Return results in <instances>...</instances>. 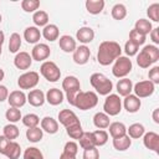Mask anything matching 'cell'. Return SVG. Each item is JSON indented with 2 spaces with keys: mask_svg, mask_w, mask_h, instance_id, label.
Segmentation results:
<instances>
[{
  "mask_svg": "<svg viewBox=\"0 0 159 159\" xmlns=\"http://www.w3.org/2000/svg\"><path fill=\"white\" fill-rule=\"evenodd\" d=\"M83 159H99V152L97 147L84 149L83 150Z\"/></svg>",
  "mask_w": 159,
  "mask_h": 159,
  "instance_id": "cell-51",
  "label": "cell"
},
{
  "mask_svg": "<svg viewBox=\"0 0 159 159\" xmlns=\"http://www.w3.org/2000/svg\"><path fill=\"white\" fill-rule=\"evenodd\" d=\"M129 41H132L133 43H135L137 46H142V45H144V42H145V36L144 35H142V34H139L137 30H130V32H129Z\"/></svg>",
  "mask_w": 159,
  "mask_h": 159,
  "instance_id": "cell-47",
  "label": "cell"
},
{
  "mask_svg": "<svg viewBox=\"0 0 159 159\" xmlns=\"http://www.w3.org/2000/svg\"><path fill=\"white\" fill-rule=\"evenodd\" d=\"M138 51H139V46H137V45H135V43H133L132 41H129V40H128V41L124 43V52H125L127 57L137 56Z\"/></svg>",
  "mask_w": 159,
  "mask_h": 159,
  "instance_id": "cell-48",
  "label": "cell"
},
{
  "mask_svg": "<svg viewBox=\"0 0 159 159\" xmlns=\"http://www.w3.org/2000/svg\"><path fill=\"white\" fill-rule=\"evenodd\" d=\"M153 120H154V123H157V124H159V108H155L154 111H153Z\"/></svg>",
  "mask_w": 159,
  "mask_h": 159,
  "instance_id": "cell-55",
  "label": "cell"
},
{
  "mask_svg": "<svg viewBox=\"0 0 159 159\" xmlns=\"http://www.w3.org/2000/svg\"><path fill=\"white\" fill-rule=\"evenodd\" d=\"M122 53V47L116 41H102L98 46L97 61L102 66H109L113 63Z\"/></svg>",
  "mask_w": 159,
  "mask_h": 159,
  "instance_id": "cell-1",
  "label": "cell"
},
{
  "mask_svg": "<svg viewBox=\"0 0 159 159\" xmlns=\"http://www.w3.org/2000/svg\"><path fill=\"white\" fill-rule=\"evenodd\" d=\"M14 65L19 70H24V71L29 70L32 65V57L29 52H25V51L17 52L15 58H14Z\"/></svg>",
  "mask_w": 159,
  "mask_h": 159,
  "instance_id": "cell-11",
  "label": "cell"
},
{
  "mask_svg": "<svg viewBox=\"0 0 159 159\" xmlns=\"http://www.w3.org/2000/svg\"><path fill=\"white\" fill-rule=\"evenodd\" d=\"M21 47V36L17 32H14L10 35V40H9V51L11 53H17Z\"/></svg>",
  "mask_w": 159,
  "mask_h": 159,
  "instance_id": "cell-35",
  "label": "cell"
},
{
  "mask_svg": "<svg viewBox=\"0 0 159 159\" xmlns=\"http://www.w3.org/2000/svg\"><path fill=\"white\" fill-rule=\"evenodd\" d=\"M22 158L24 159H45L42 152L36 147H29L27 149H25Z\"/></svg>",
  "mask_w": 159,
  "mask_h": 159,
  "instance_id": "cell-42",
  "label": "cell"
},
{
  "mask_svg": "<svg viewBox=\"0 0 159 159\" xmlns=\"http://www.w3.org/2000/svg\"><path fill=\"white\" fill-rule=\"evenodd\" d=\"M58 46L60 48L66 52V53H70V52H73L77 47L76 45V40L70 36V35H62L60 39H58Z\"/></svg>",
  "mask_w": 159,
  "mask_h": 159,
  "instance_id": "cell-19",
  "label": "cell"
},
{
  "mask_svg": "<svg viewBox=\"0 0 159 159\" xmlns=\"http://www.w3.org/2000/svg\"><path fill=\"white\" fill-rule=\"evenodd\" d=\"M26 99L32 107H41L46 101L45 93L41 89H31L26 96Z\"/></svg>",
  "mask_w": 159,
  "mask_h": 159,
  "instance_id": "cell-18",
  "label": "cell"
},
{
  "mask_svg": "<svg viewBox=\"0 0 159 159\" xmlns=\"http://www.w3.org/2000/svg\"><path fill=\"white\" fill-rule=\"evenodd\" d=\"M93 138H94V144L96 147H102L108 142V133L104 129H97L92 132Z\"/></svg>",
  "mask_w": 159,
  "mask_h": 159,
  "instance_id": "cell-37",
  "label": "cell"
},
{
  "mask_svg": "<svg viewBox=\"0 0 159 159\" xmlns=\"http://www.w3.org/2000/svg\"><path fill=\"white\" fill-rule=\"evenodd\" d=\"M76 39H77L81 43H83V45L89 43V42H92L93 39H94V31H93L92 27L82 26V27H80V29L77 30V32H76Z\"/></svg>",
  "mask_w": 159,
  "mask_h": 159,
  "instance_id": "cell-16",
  "label": "cell"
},
{
  "mask_svg": "<svg viewBox=\"0 0 159 159\" xmlns=\"http://www.w3.org/2000/svg\"><path fill=\"white\" fill-rule=\"evenodd\" d=\"M149 36H150V40H152L155 45H158V43H159V27L152 29V31L149 32Z\"/></svg>",
  "mask_w": 159,
  "mask_h": 159,
  "instance_id": "cell-53",
  "label": "cell"
},
{
  "mask_svg": "<svg viewBox=\"0 0 159 159\" xmlns=\"http://www.w3.org/2000/svg\"><path fill=\"white\" fill-rule=\"evenodd\" d=\"M62 89L66 93L75 92V91H81V83L76 76H67L62 81Z\"/></svg>",
  "mask_w": 159,
  "mask_h": 159,
  "instance_id": "cell-20",
  "label": "cell"
},
{
  "mask_svg": "<svg viewBox=\"0 0 159 159\" xmlns=\"http://www.w3.org/2000/svg\"><path fill=\"white\" fill-rule=\"evenodd\" d=\"M104 0H87L84 2V6H86V10L92 14V15H98L103 11L104 9Z\"/></svg>",
  "mask_w": 159,
  "mask_h": 159,
  "instance_id": "cell-25",
  "label": "cell"
},
{
  "mask_svg": "<svg viewBox=\"0 0 159 159\" xmlns=\"http://www.w3.org/2000/svg\"><path fill=\"white\" fill-rule=\"evenodd\" d=\"M63 153L76 157V155H77V153H78V145H77V143H76V142H73V140L67 142V143L65 144V147H63Z\"/></svg>",
  "mask_w": 159,
  "mask_h": 159,
  "instance_id": "cell-49",
  "label": "cell"
},
{
  "mask_svg": "<svg viewBox=\"0 0 159 159\" xmlns=\"http://www.w3.org/2000/svg\"><path fill=\"white\" fill-rule=\"evenodd\" d=\"M58 122L65 127H71L73 124H77V123H81L78 117L76 116V113L71 109H62L60 113H58Z\"/></svg>",
  "mask_w": 159,
  "mask_h": 159,
  "instance_id": "cell-10",
  "label": "cell"
},
{
  "mask_svg": "<svg viewBox=\"0 0 159 159\" xmlns=\"http://www.w3.org/2000/svg\"><path fill=\"white\" fill-rule=\"evenodd\" d=\"M21 7L25 12H35L40 7V1L39 0H22Z\"/></svg>",
  "mask_w": 159,
  "mask_h": 159,
  "instance_id": "cell-44",
  "label": "cell"
},
{
  "mask_svg": "<svg viewBox=\"0 0 159 159\" xmlns=\"http://www.w3.org/2000/svg\"><path fill=\"white\" fill-rule=\"evenodd\" d=\"M137 63H138V66L142 67V68H148V67H150V66L153 65V62H152V60L149 58V56H148L145 52H143L142 50H140L139 53H137Z\"/></svg>",
  "mask_w": 159,
  "mask_h": 159,
  "instance_id": "cell-45",
  "label": "cell"
},
{
  "mask_svg": "<svg viewBox=\"0 0 159 159\" xmlns=\"http://www.w3.org/2000/svg\"><path fill=\"white\" fill-rule=\"evenodd\" d=\"M60 159H76V157L70 155V154H66V153H63V152H62V154L60 155Z\"/></svg>",
  "mask_w": 159,
  "mask_h": 159,
  "instance_id": "cell-56",
  "label": "cell"
},
{
  "mask_svg": "<svg viewBox=\"0 0 159 159\" xmlns=\"http://www.w3.org/2000/svg\"><path fill=\"white\" fill-rule=\"evenodd\" d=\"M24 39L26 40V42L36 45V43H39V41L41 39V31L36 26H29L24 31Z\"/></svg>",
  "mask_w": 159,
  "mask_h": 159,
  "instance_id": "cell-24",
  "label": "cell"
},
{
  "mask_svg": "<svg viewBox=\"0 0 159 159\" xmlns=\"http://www.w3.org/2000/svg\"><path fill=\"white\" fill-rule=\"evenodd\" d=\"M19 134H20L19 128H17L15 124H12V123H9V124H6V125L2 128V135H5V137H6L7 139H10V140L16 139V138L19 137Z\"/></svg>",
  "mask_w": 159,
  "mask_h": 159,
  "instance_id": "cell-36",
  "label": "cell"
},
{
  "mask_svg": "<svg viewBox=\"0 0 159 159\" xmlns=\"http://www.w3.org/2000/svg\"><path fill=\"white\" fill-rule=\"evenodd\" d=\"M148 77L153 84H158L159 83V66H153L148 72Z\"/></svg>",
  "mask_w": 159,
  "mask_h": 159,
  "instance_id": "cell-50",
  "label": "cell"
},
{
  "mask_svg": "<svg viewBox=\"0 0 159 159\" xmlns=\"http://www.w3.org/2000/svg\"><path fill=\"white\" fill-rule=\"evenodd\" d=\"M5 118L9 120V123H12L15 124L16 122H19L22 116H21V112L19 108H14V107H9V109L5 112Z\"/></svg>",
  "mask_w": 159,
  "mask_h": 159,
  "instance_id": "cell-40",
  "label": "cell"
},
{
  "mask_svg": "<svg viewBox=\"0 0 159 159\" xmlns=\"http://www.w3.org/2000/svg\"><path fill=\"white\" fill-rule=\"evenodd\" d=\"M97 103H98V96H97L96 92H93V91H87V92L81 91L76 97L75 107H77L81 111H88V109L94 108L97 106Z\"/></svg>",
  "mask_w": 159,
  "mask_h": 159,
  "instance_id": "cell-3",
  "label": "cell"
},
{
  "mask_svg": "<svg viewBox=\"0 0 159 159\" xmlns=\"http://www.w3.org/2000/svg\"><path fill=\"white\" fill-rule=\"evenodd\" d=\"M103 111L109 117L118 116L122 111V99L119 98V96L114 93L106 96V99L103 103Z\"/></svg>",
  "mask_w": 159,
  "mask_h": 159,
  "instance_id": "cell-5",
  "label": "cell"
},
{
  "mask_svg": "<svg viewBox=\"0 0 159 159\" xmlns=\"http://www.w3.org/2000/svg\"><path fill=\"white\" fill-rule=\"evenodd\" d=\"M42 137H43V132L40 127L27 128V130H26V138L31 143H39L42 139Z\"/></svg>",
  "mask_w": 159,
  "mask_h": 159,
  "instance_id": "cell-34",
  "label": "cell"
},
{
  "mask_svg": "<svg viewBox=\"0 0 159 159\" xmlns=\"http://www.w3.org/2000/svg\"><path fill=\"white\" fill-rule=\"evenodd\" d=\"M21 120H22V124L25 127H27V128H35V127H37L40 124V118L35 113H29V114L24 116L21 118Z\"/></svg>",
  "mask_w": 159,
  "mask_h": 159,
  "instance_id": "cell-39",
  "label": "cell"
},
{
  "mask_svg": "<svg viewBox=\"0 0 159 159\" xmlns=\"http://www.w3.org/2000/svg\"><path fill=\"white\" fill-rule=\"evenodd\" d=\"M7 102H9V106H10V107L20 108V107L25 106V103L27 102V99H26V94L24 93V91H20V89L12 91V92L9 93Z\"/></svg>",
  "mask_w": 159,
  "mask_h": 159,
  "instance_id": "cell-13",
  "label": "cell"
},
{
  "mask_svg": "<svg viewBox=\"0 0 159 159\" xmlns=\"http://www.w3.org/2000/svg\"><path fill=\"white\" fill-rule=\"evenodd\" d=\"M45 98H46V102H48L51 106H58L63 102L65 94L58 88H50L45 94Z\"/></svg>",
  "mask_w": 159,
  "mask_h": 159,
  "instance_id": "cell-17",
  "label": "cell"
},
{
  "mask_svg": "<svg viewBox=\"0 0 159 159\" xmlns=\"http://www.w3.org/2000/svg\"><path fill=\"white\" fill-rule=\"evenodd\" d=\"M32 21L36 27H45L48 24V14L43 10H37L32 15Z\"/></svg>",
  "mask_w": 159,
  "mask_h": 159,
  "instance_id": "cell-31",
  "label": "cell"
},
{
  "mask_svg": "<svg viewBox=\"0 0 159 159\" xmlns=\"http://www.w3.org/2000/svg\"><path fill=\"white\" fill-rule=\"evenodd\" d=\"M1 50H2V48H0V55H1Z\"/></svg>",
  "mask_w": 159,
  "mask_h": 159,
  "instance_id": "cell-60",
  "label": "cell"
},
{
  "mask_svg": "<svg viewBox=\"0 0 159 159\" xmlns=\"http://www.w3.org/2000/svg\"><path fill=\"white\" fill-rule=\"evenodd\" d=\"M116 88H117V92H118V96H122V97H125L128 94H132V91H133V82L129 80V78H120L117 84H116Z\"/></svg>",
  "mask_w": 159,
  "mask_h": 159,
  "instance_id": "cell-22",
  "label": "cell"
},
{
  "mask_svg": "<svg viewBox=\"0 0 159 159\" xmlns=\"http://www.w3.org/2000/svg\"><path fill=\"white\" fill-rule=\"evenodd\" d=\"M153 26H152V22L147 19H139L135 21V25H134V30H137L139 34L147 36L150 31H152Z\"/></svg>",
  "mask_w": 159,
  "mask_h": 159,
  "instance_id": "cell-32",
  "label": "cell"
},
{
  "mask_svg": "<svg viewBox=\"0 0 159 159\" xmlns=\"http://www.w3.org/2000/svg\"><path fill=\"white\" fill-rule=\"evenodd\" d=\"M20 154H21V147H20V144L17 142L11 140L10 144L7 145L4 155L7 159H19L20 158Z\"/></svg>",
  "mask_w": 159,
  "mask_h": 159,
  "instance_id": "cell-30",
  "label": "cell"
},
{
  "mask_svg": "<svg viewBox=\"0 0 159 159\" xmlns=\"http://www.w3.org/2000/svg\"><path fill=\"white\" fill-rule=\"evenodd\" d=\"M41 124V129L42 132H46L48 134H55L58 132V122L56 119H53L52 117H43L40 122Z\"/></svg>",
  "mask_w": 159,
  "mask_h": 159,
  "instance_id": "cell-21",
  "label": "cell"
},
{
  "mask_svg": "<svg viewBox=\"0 0 159 159\" xmlns=\"http://www.w3.org/2000/svg\"><path fill=\"white\" fill-rule=\"evenodd\" d=\"M78 142H80V147H81L83 150L96 147V144H94V138H93L92 132H83V134L81 135V138L78 139Z\"/></svg>",
  "mask_w": 159,
  "mask_h": 159,
  "instance_id": "cell-33",
  "label": "cell"
},
{
  "mask_svg": "<svg viewBox=\"0 0 159 159\" xmlns=\"http://www.w3.org/2000/svg\"><path fill=\"white\" fill-rule=\"evenodd\" d=\"M10 139H7L5 135H0V154H5V150L7 148V145L10 144Z\"/></svg>",
  "mask_w": 159,
  "mask_h": 159,
  "instance_id": "cell-52",
  "label": "cell"
},
{
  "mask_svg": "<svg viewBox=\"0 0 159 159\" xmlns=\"http://www.w3.org/2000/svg\"><path fill=\"white\" fill-rule=\"evenodd\" d=\"M83 132H84V130L82 129L81 123H77V124H73V125L66 128V133H67V135H68L70 138H72V139H77V140L81 138V135L83 134Z\"/></svg>",
  "mask_w": 159,
  "mask_h": 159,
  "instance_id": "cell-41",
  "label": "cell"
},
{
  "mask_svg": "<svg viewBox=\"0 0 159 159\" xmlns=\"http://www.w3.org/2000/svg\"><path fill=\"white\" fill-rule=\"evenodd\" d=\"M130 145H132V139L127 134L123 137H119V138H113V147L118 152H124V150L129 149Z\"/></svg>",
  "mask_w": 159,
  "mask_h": 159,
  "instance_id": "cell-29",
  "label": "cell"
},
{
  "mask_svg": "<svg viewBox=\"0 0 159 159\" xmlns=\"http://www.w3.org/2000/svg\"><path fill=\"white\" fill-rule=\"evenodd\" d=\"M111 14H112V17L114 20H123L127 16V7H125V5H123L120 2L119 4H116L112 7Z\"/></svg>",
  "mask_w": 159,
  "mask_h": 159,
  "instance_id": "cell-38",
  "label": "cell"
},
{
  "mask_svg": "<svg viewBox=\"0 0 159 159\" xmlns=\"http://www.w3.org/2000/svg\"><path fill=\"white\" fill-rule=\"evenodd\" d=\"M40 81V75L36 71H27L17 78V86L20 89H32L37 86Z\"/></svg>",
  "mask_w": 159,
  "mask_h": 159,
  "instance_id": "cell-7",
  "label": "cell"
},
{
  "mask_svg": "<svg viewBox=\"0 0 159 159\" xmlns=\"http://www.w3.org/2000/svg\"><path fill=\"white\" fill-rule=\"evenodd\" d=\"M123 107L128 113H137L142 107L140 98L134 94H128L123 99Z\"/></svg>",
  "mask_w": 159,
  "mask_h": 159,
  "instance_id": "cell-15",
  "label": "cell"
},
{
  "mask_svg": "<svg viewBox=\"0 0 159 159\" xmlns=\"http://www.w3.org/2000/svg\"><path fill=\"white\" fill-rule=\"evenodd\" d=\"M154 89H155V84H153L149 80L139 81L135 84H133L134 96H137L138 98H147V97L152 96L154 93Z\"/></svg>",
  "mask_w": 159,
  "mask_h": 159,
  "instance_id": "cell-8",
  "label": "cell"
},
{
  "mask_svg": "<svg viewBox=\"0 0 159 159\" xmlns=\"http://www.w3.org/2000/svg\"><path fill=\"white\" fill-rule=\"evenodd\" d=\"M132 68H133L132 60L127 56H119L114 61V65L112 67V73L117 78H125L130 73Z\"/></svg>",
  "mask_w": 159,
  "mask_h": 159,
  "instance_id": "cell-4",
  "label": "cell"
},
{
  "mask_svg": "<svg viewBox=\"0 0 159 159\" xmlns=\"http://www.w3.org/2000/svg\"><path fill=\"white\" fill-rule=\"evenodd\" d=\"M143 144L147 149L159 153V134L155 132H147L143 135Z\"/></svg>",
  "mask_w": 159,
  "mask_h": 159,
  "instance_id": "cell-12",
  "label": "cell"
},
{
  "mask_svg": "<svg viewBox=\"0 0 159 159\" xmlns=\"http://www.w3.org/2000/svg\"><path fill=\"white\" fill-rule=\"evenodd\" d=\"M4 77H5V72H4L2 68H0V82L4 80Z\"/></svg>",
  "mask_w": 159,
  "mask_h": 159,
  "instance_id": "cell-58",
  "label": "cell"
},
{
  "mask_svg": "<svg viewBox=\"0 0 159 159\" xmlns=\"http://www.w3.org/2000/svg\"><path fill=\"white\" fill-rule=\"evenodd\" d=\"M145 133V128L142 123H133L129 125V128H127V135L130 139H139L144 135Z\"/></svg>",
  "mask_w": 159,
  "mask_h": 159,
  "instance_id": "cell-27",
  "label": "cell"
},
{
  "mask_svg": "<svg viewBox=\"0 0 159 159\" xmlns=\"http://www.w3.org/2000/svg\"><path fill=\"white\" fill-rule=\"evenodd\" d=\"M147 15L152 21L159 22V4L154 2V4L149 5V7L147 9Z\"/></svg>",
  "mask_w": 159,
  "mask_h": 159,
  "instance_id": "cell-46",
  "label": "cell"
},
{
  "mask_svg": "<svg viewBox=\"0 0 159 159\" xmlns=\"http://www.w3.org/2000/svg\"><path fill=\"white\" fill-rule=\"evenodd\" d=\"M50 53H51V50L48 47V45L46 43H36L34 47H32V51H31V57H32V61H45L50 57Z\"/></svg>",
  "mask_w": 159,
  "mask_h": 159,
  "instance_id": "cell-9",
  "label": "cell"
},
{
  "mask_svg": "<svg viewBox=\"0 0 159 159\" xmlns=\"http://www.w3.org/2000/svg\"><path fill=\"white\" fill-rule=\"evenodd\" d=\"M109 134L112 138H119L127 134V127L122 122H113L108 125Z\"/></svg>",
  "mask_w": 159,
  "mask_h": 159,
  "instance_id": "cell-26",
  "label": "cell"
},
{
  "mask_svg": "<svg viewBox=\"0 0 159 159\" xmlns=\"http://www.w3.org/2000/svg\"><path fill=\"white\" fill-rule=\"evenodd\" d=\"M40 73L48 82H57L61 77V71L53 61H43L40 67Z\"/></svg>",
  "mask_w": 159,
  "mask_h": 159,
  "instance_id": "cell-6",
  "label": "cell"
},
{
  "mask_svg": "<svg viewBox=\"0 0 159 159\" xmlns=\"http://www.w3.org/2000/svg\"><path fill=\"white\" fill-rule=\"evenodd\" d=\"M142 51L149 56V58L152 60L153 63H155L159 60V48L155 45H145Z\"/></svg>",
  "mask_w": 159,
  "mask_h": 159,
  "instance_id": "cell-43",
  "label": "cell"
},
{
  "mask_svg": "<svg viewBox=\"0 0 159 159\" xmlns=\"http://www.w3.org/2000/svg\"><path fill=\"white\" fill-rule=\"evenodd\" d=\"M89 83L96 89V92L101 96H108L113 91L112 81L108 77H106L103 73H99V72H96V73L91 75Z\"/></svg>",
  "mask_w": 159,
  "mask_h": 159,
  "instance_id": "cell-2",
  "label": "cell"
},
{
  "mask_svg": "<svg viewBox=\"0 0 159 159\" xmlns=\"http://www.w3.org/2000/svg\"><path fill=\"white\" fill-rule=\"evenodd\" d=\"M93 124L98 129H106V128H108V125L111 124L109 116H107L104 112H97L93 116Z\"/></svg>",
  "mask_w": 159,
  "mask_h": 159,
  "instance_id": "cell-28",
  "label": "cell"
},
{
  "mask_svg": "<svg viewBox=\"0 0 159 159\" xmlns=\"http://www.w3.org/2000/svg\"><path fill=\"white\" fill-rule=\"evenodd\" d=\"M7 97H9V89H7V87L4 86V84H0V102L7 101Z\"/></svg>",
  "mask_w": 159,
  "mask_h": 159,
  "instance_id": "cell-54",
  "label": "cell"
},
{
  "mask_svg": "<svg viewBox=\"0 0 159 159\" xmlns=\"http://www.w3.org/2000/svg\"><path fill=\"white\" fill-rule=\"evenodd\" d=\"M4 41H5V35H4V32L0 30V48H2V43H4Z\"/></svg>",
  "mask_w": 159,
  "mask_h": 159,
  "instance_id": "cell-57",
  "label": "cell"
},
{
  "mask_svg": "<svg viewBox=\"0 0 159 159\" xmlns=\"http://www.w3.org/2000/svg\"><path fill=\"white\" fill-rule=\"evenodd\" d=\"M89 56H91V50L86 45H81L76 47V50L73 51V61L77 65H86L89 60Z\"/></svg>",
  "mask_w": 159,
  "mask_h": 159,
  "instance_id": "cell-14",
  "label": "cell"
},
{
  "mask_svg": "<svg viewBox=\"0 0 159 159\" xmlns=\"http://www.w3.org/2000/svg\"><path fill=\"white\" fill-rule=\"evenodd\" d=\"M41 36H43L47 41L52 42V41H56L58 40V36H60V30L57 27V25L55 24H47L43 29H42V32H41Z\"/></svg>",
  "mask_w": 159,
  "mask_h": 159,
  "instance_id": "cell-23",
  "label": "cell"
},
{
  "mask_svg": "<svg viewBox=\"0 0 159 159\" xmlns=\"http://www.w3.org/2000/svg\"><path fill=\"white\" fill-rule=\"evenodd\" d=\"M1 21H2V16H1V14H0V24H1Z\"/></svg>",
  "mask_w": 159,
  "mask_h": 159,
  "instance_id": "cell-59",
  "label": "cell"
}]
</instances>
